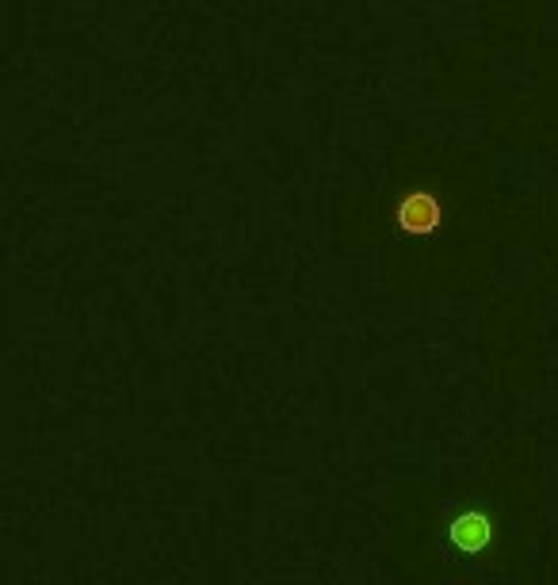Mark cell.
Returning a JSON list of instances; mask_svg holds the SVG:
<instances>
[{
	"instance_id": "7a4b0ae2",
	"label": "cell",
	"mask_w": 558,
	"mask_h": 585,
	"mask_svg": "<svg viewBox=\"0 0 558 585\" xmlns=\"http://www.w3.org/2000/svg\"><path fill=\"white\" fill-rule=\"evenodd\" d=\"M432 222H436V199H429V195L409 199L398 207V226H406V230H425Z\"/></svg>"
},
{
	"instance_id": "6da1fadb",
	"label": "cell",
	"mask_w": 558,
	"mask_h": 585,
	"mask_svg": "<svg viewBox=\"0 0 558 585\" xmlns=\"http://www.w3.org/2000/svg\"><path fill=\"white\" fill-rule=\"evenodd\" d=\"M486 540H490V520L482 513H463L455 520V543L459 547L474 551V547H486Z\"/></svg>"
}]
</instances>
